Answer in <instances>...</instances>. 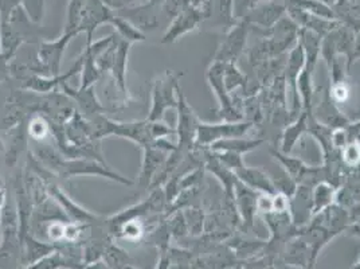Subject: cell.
I'll use <instances>...</instances> for the list:
<instances>
[{
  "mask_svg": "<svg viewBox=\"0 0 360 269\" xmlns=\"http://www.w3.org/2000/svg\"><path fill=\"white\" fill-rule=\"evenodd\" d=\"M285 4H290L295 7H299L304 11H308L314 15L321 16V18H327L335 20L333 11L327 3L320 1V0H284Z\"/></svg>",
  "mask_w": 360,
  "mask_h": 269,
  "instance_id": "29",
  "label": "cell"
},
{
  "mask_svg": "<svg viewBox=\"0 0 360 269\" xmlns=\"http://www.w3.org/2000/svg\"><path fill=\"white\" fill-rule=\"evenodd\" d=\"M224 70H225V63L212 61L206 72L207 84L218 101L217 116L222 121H229V123L242 121L243 120V113H242L243 99L238 96H233L227 92L225 82H224Z\"/></svg>",
  "mask_w": 360,
  "mask_h": 269,
  "instance_id": "3",
  "label": "cell"
},
{
  "mask_svg": "<svg viewBox=\"0 0 360 269\" xmlns=\"http://www.w3.org/2000/svg\"><path fill=\"white\" fill-rule=\"evenodd\" d=\"M355 269H360V260L358 261V264H356V267H355Z\"/></svg>",
  "mask_w": 360,
  "mask_h": 269,
  "instance_id": "46",
  "label": "cell"
},
{
  "mask_svg": "<svg viewBox=\"0 0 360 269\" xmlns=\"http://www.w3.org/2000/svg\"><path fill=\"white\" fill-rule=\"evenodd\" d=\"M168 155L169 152L160 150L155 146H148L143 149V165H141V171L139 174V180L136 182V184L140 189L143 190L150 189L152 182L165 165Z\"/></svg>",
  "mask_w": 360,
  "mask_h": 269,
  "instance_id": "16",
  "label": "cell"
},
{
  "mask_svg": "<svg viewBox=\"0 0 360 269\" xmlns=\"http://www.w3.org/2000/svg\"><path fill=\"white\" fill-rule=\"evenodd\" d=\"M131 46H132L131 44L122 41L116 34L115 41L97 58V68L101 72L103 77L109 75L110 80L119 87L121 93L129 101L134 100L127 84V69H128V57H129Z\"/></svg>",
  "mask_w": 360,
  "mask_h": 269,
  "instance_id": "2",
  "label": "cell"
},
{
  "mask_svg": "<svg viewBox=\"0 0 360 269\" xmlns=\"http://www.w3.org/2000/svg\"><path fill=\"white\" fill-rule=\"evenodd\" d=\"M269 1V0H233V11L237 20H242L253 7L259 3Z\"/></svg>",
  "mask_w": 360,
  "mask_h": 269,
  "instance_id": "37",
  "label": "cell"
},
{
  "mask_svg": "<svg viewBox=\"0 0 360 269\" xmlns=\"http://www.w3.org/2000/svg\"><path fill=\"white\" fill-rule=\"evenodd\" d=\"M234 174L245 186L250 187L257 193H265V194L277 193L269 174L259 167L242 165L237 171H234Z\"/></svg>",
  "mask_w": 360,
  "mask_h": 269,
  "instance_id": "18",
  "label": "cell"
},
{
  "mask_svg": "<svg viewBox=\"0 0 360 269\" xmlns=\"http://www.w3.org/2000/svg\"><path fill=\"white\" fill-rule=\"evenodd\" d=\"M224 82H225L226 89L233 94L234 92L246 89L248 78L246 75L242 73L240 68L237 66L236 62H229L225 63V70H224Z\"/></svg>",
  "mask_w": 360,
  "mask_h": 269,
  "instance_id": "27",
  "label": "cell"
},
{
  "mask_svg": "<svg viewBox=\"0 0 360 269\" xmlns=\"http://www.w3.org/2000/svg\"><path fill=\"white\" fill-rule=\"evenodd\" d=\"M307 131H308V113L302 111L297 119L288 124L283 130L280 151H283L284 154H292L295 146L300 140L301 136L307 134Z\"/></svg>",
  "mask_w": 360,
  "mask_h": 269,
  "instance_id": "23",
  "label": "cell"
},
{
  "mask_svg": "<svg viewBox=\"0 0 360 269\" xmlns=\"http://www.w3.org/2000/svg\"><path fill=\"white\" fill-rule=\"evenodd\" d=\"M349 142H351V137H349V132H348L347 127H345V128H333L332 130L330 143H332L333 150H343Z\"/></svg>",
  "mask_w": 360,
  "mask_h": 269,
  "instance_id": "38",
  "label": "cell"
},
{
  "mask_svg": "<svg viewBox=\"0 0 360 269\" xmlns=\"http://www.w3.org/2000/svg\"><path fill=\"white\" fill-rule=\"evenodd\" d=\"M10 65L11 61L7 60L1 53H0V85L8 78L10 75Z\"/></svg>",
  "mask_w": 360,
  "mask_h": 269,
  "instance_id": "41",
  "label": "cell"
},
{
  "mask_svg": "<svg viewBox=\"0 0 360 269\" xmlns=\"http://www.w3.org/2000/svg\"><path fill=\"white\" fill-rule=\"evenodd\" d=\"M110 25L116 29V34L120 37L121 39L131 45H134L136 42L146 41V34L143 31L139 30L129 20H127L121 15L115 14Z\"/></svg>",
  "mask_w": 360,
  "mask_h": 269,
  "instance_id": "26",
  "label": "cell"
},
{
  "mask_svg": "<svg viewBox=\"0 0 360 269\" xmlns=\"http://www.w3.org/2000/svg\"><path fill=\"white\" fill-rule=\"evenodd\" d=\"M148 3L150 4H155V6H160L165 3V0H148Z\"/></svg>",
  "mask_w": 360,
  "mask_h": 269,
  "instance_id": "43",
  "label": "cell"
},
{
  "mask_svg": "<svg viewBox=\"0 0 360 269\" xmlns=\"http://www.w3.org/2000/svg\"><path fill=\"white\" fill-rule=\"evenodd\" d=\"M338 186L328 180H320L312 187V211L314 215L321 213L335 204Z\"/></svg>",
  "mask_w": 360,
  "mask_h": 269,
  "instance_id": "25",
  "label": "cell"
},
{
  "mask_svg": "<svg viewBox=\"0 0 360 269\" xmlns=\"http://www.w3.org/2000/svg\"><path fill=\"white\" fill-rule=\"evenodd\" d=\"M46 0H22V8L34 25H39L45 15Z\"/></svg>",
  "mask_w": 360,
  "mask_h": 269,
  "instance_id": "33",
  "label": "cell"
},
{
  "mask_svg": "<svg viewBox=\"0 0 360 269\" xmlns=\"http://www.w3.org/2000/svg\"><path fill=\"white\" fill-rule=\"evenodd\" d=\"M27 121L29 119L22 121L20 124H18L13 130L7 131L8 132V143L6 150V165L8 167H15L19 156L23 154V151L27 149L29 142H30V136L27 131Z\"/></svg>",
  "mask_w": 360,
  "mask_h": 269,
  "instance_id": "19",
  "label": "cell"
},
{
  "mask_svg": "<svg viewBox=\"0 0 360 269\" xmlns=\"http://www.w3.org/2000/svg\"><path fill=\"white\" fill-rule=\"evenodd\" d=\"M178 125H176V134L178 143L176 147L181 150L191 152L195 149L196 132L200 120L196 116L194 109L188 104L181 88H178Z\"/></svg>",
  "mask_w": 360,
  "mask_h": 269,
  "instance_id": "9",
  "label": "cell"
},
{
  "mask_svg": "<svg viewBox=\"0 0 360 269\" xmlns=\"http://www.w3.org/2000/svg\"><path fill=\"white\" fill-rule=\"evenodd\" d=\"M295 154L296 158H299L304 163L309 167H321L324 165V154L317 143L314 136L307 134L301 136L300 140L295 146L292 154Z\"/></svg>",
  "mask_w": 360,
  "mask_h": 269,
  "instance_id": "20",
  "label": "cell"
},
{
  "mask_svg": "<svg viewBox=\"0 0 360 269\" xmlns=\"http://www.w3.org/2000/svg\"><path fill=\"white\" fill-rule=\"evenodd\" d=\"M311 113L320 124L327 125L330 128H345L351 124V120L348 119L342 112V109L332 101L328 89L323 92V96L319 100V103H314Z\"/></svg>",
  "mask_w": 360,
  "mask_h": 269,
  "instance_id": "15",
  "label": "cell"
},
{
  "mask_svg": "<svg viewBox=\"0 0 360 269\" xmlns=\"http://www.w3.org/2000/svg\"><path fill=\"white\" fill-rule=\"evenodd\" d=\"M352 1H360V0H352Z\"/></svg>",
  "mask_w": 360,
  "mask_h": 269,
  "instance_id": "49",
  "label": "cell"
},
{
  "mask_svg": "<svg viewBox=\"0 0 360 269\" xmlns=\"http://www.w3.org/2000/svg\"><path fill=\"white\" fill-rule=\"evenodd\" d=\"M78 34L63 32L60 38L54 41H41L37 51V58L30 66L31 72L37 75L56 77L60 75V65L68 45Z\"/></svg>",
  "mask_w": 360,
  "mask_h": 269,
  "instance_id": "4",
  "label": "cell"
},
{
  "mask_svg": "<svg viewBox=\"0 0 360 269\" xmlns=\"http://www.w3.org/2000/svg\"><path fill=\"white\" fill-rule=\"evenodd\" d=\"M4 147H6V144H4V142H3V139L0 136V151H4Z\"/></svg>",
  "mask_w": 360,
  "mask_h": 269,
  "instance_id": "44",
  "label": "cell"
},
{
  "mask_svg": "<svg viewBox=\"0 0 360 269\" xmlns=\"http://www.w3.org/2000/svg\"><path fill=\"white\" fill-rule=\"evenodd\" d=\"M0 29H1V19H0ZM0 53H1V47H0Z\"/></svg>",
  "mask_w": 360,
  "mask_h": 269,
  "instance_id": "48",
  "label": "cell"
},
{
  "mask_svg": "<svg viewBox=\"0 0 360 269\" xmlns=\"http://www.w3.org/2000/svg\"><path fill=\"white\" fill-rule=\"evenodd\" d=\"M340 158L343 165L352 170L360 168V142L358 139L351 140L343 150L340 151Z\"/></svg>",
  "mask_w": 360,
  "mask_h": 269,
  "instance_id": "32",
  "label": "cell"
},
{
  "mask_svg": "<svg viewBox=\"0 0 360 269\" xmlns=\"http://www.w3.org/2000/svg\"><path fill=\"white\" fill-rule=\"evenodd\" d=\"M249 35H250V27L243 20H240L234 27H231L226 34H224V38L218 46L212 61L222 62V63H229V62L237 63V61L240 60L245 53Z\"/></svg>",
  "mask_w": 360,
  "mask_h": 269,
  "instance_id": "10",
  "label": "cell"
},
{
  "mask_svg": "<svg viewBox=\"0 0 360 269\" xmlns=\"http://www.w3.org/2000/svg\"><path fill=\"white\" fill-rule=\"evenodd\" d=\"M198 7L202 15L200 29L226 34L240 22L234 16L233 0H206Z\"/></svg>",
  "mask_w": 360,
  "mask_h": 269,
  "instance_id": "7",
  "label": "cell"
},
{
  "mask_svg": "<svg viewBox=\"0 0 360 269\" xmlns=\"http://www.w3.org/2000/svg\"><path fill=\"white\" fill-rule=\"evenodd\" d=\"M255 127L253 123L242 120L237 123H199L196 132L195 147H210L212 143L225 139L234 137H245V134Z\"/></svg>",
  "mask_w": 360,
  "mask_h": 269,
  "instance_id": "6",
  "label": "cell"
},
{
  "mask_svg": "<svg viewBox=\"0 0 360 269\" xmlns=\"http://www.w3.org/2000/svg\"><path fill=\"white\" fill-rule=\"evenodd\" d=\"M88 0H70L68 6V14H66V25L63 32H75L79 35L78 27L81 23V18L84 14L85 6Z\"/></svg>",
  "mask_w": 360,
  "mask_h": 269,
  "instance_id": "30",
  "label": "cell"
},
{
  "mask_svg": "<svg viewBox=\"0 0 360 269\" xmlns=\"http://www.w3.org/2000/svg\"><path fill=\"white\" fill-rule=\"evenodd\" d=\"M3 186V180H1V177H0V187Z\"/></svg>",
  "mask_w": 360,
  "mask_h": 269,
  "instance_id": "47",
  "label": "cell"
},
{
  "mask_svg": "<svg viewBox=\"0 0 360 269\" xmlns=\"http://www.w3.org/2000/svg\"><path fill=\"white\" fill-rule=\"evenodd\" d=\"M321 37L314 31L300 29L299 31V42L302 46L305 54V68L315 72L316 65L320 60V49H321Z\"/></svg>",
  "mask_w": 360,
  "mask_h": 269,
  "instance_id": "24",
  "label": "cell"
},
{
  "mask_svg": "<svg viewBox=\"0 0 360 269\" xmlns=\"http://www.w3.org/2000/svg\"><path fill=\"white\" fill-rule=\"evenodd\" d=\"M27 131L32 142H46L51 136L50 121L44 115H31L27 121Z\"/></svg>",
  "mask_w": 360,
  "mask_h": 269,
  "instance_id": "28",
  "label": "cell"
},
{
  "mask_svg": "<svg viewBox=\"0 0 360 269\" xmlns=\"http://www.w3.org/2000/svg\"><path fill=\"white\" fill-rule=\"evenodd\" d=\"M273 211V194L259 193L257 198V213L264 215Z\"/></svg>",
  "mask_w": 360,
  "mask_h": 269,
  "instance_id": "39",
  "label": "cell"
},
{
  "mask_svg": "<svg viewBox=\"0 0 360 269\" xmlns=\"http://www.w3.org/2000/svg\"><path fill=\"white\" fill-rule=\"evenodd\" d=\"M330 99L335 104L338 105L342 109V105L348 104L351 97H352V90L349 84L345 81L342 82H336V84H330Z\"/></svg>",
  "mask_w": 360,
  "mask_h": 269,
  "instance_id": "34",
  "label": "cell"
},
{
  "mask_svg": "<svg viewBox=\"0 0 360 269\" xmlns=\"http://www.w3.org/2000/svg\"><path fill=\"white\" fill-rule=\"evenodd\" d=\"M289 214L292 217V223L297 227L302 229L312 221V187L308 184L300 183L296 187V192L289 198Z\"/></svg>",
  "mask_w": 360,
  "mask_h": 269,
  "instance_id": "13",
  "label": "cell"
},
{
  "mask_svg": "<svg viewBox=\"0 0 360 269\" xmlns=\"http://www.w3.org/2000/svg\"><path fill=\"white\" fill-rule=\"evenodd\" d=\"M214 154L221 161V163L226 165L229 170H231L233 173L237 171L242 165H245L243 156L240 154H234V152H214Z\"/></svg>",
  "mask_w": 360,
  "mask_h": 269,
  "instance_id": "36",
  "label": "cell"
},
{
  "mask_svg": "<svg viewBox=\"0 0 360 269\" xmlns=\"http://www.w3.org/2000/svg\"><path fill=\"white\" fill-rule=\"evenodd\" d=\"M183 214H184L188 229L195 234H200L205 227V223H206V215L203 213L202 205L198 204V205L184 208Z\"/></svg>",
  "mask_w": 360,
  "mask_h": 269,
  "instance_id": "31",
  "label": "cell"
},
{
  "mask_svg": "<svg viewBox=\"0 0 360 269\" xmlns=\"http://www.w3.org/2000/svg\"><path fill=\"white\" fill-rule=\"evenodd\" d=\"M191 6H194L193 0H165L162 4V11L172 20Z\"/></svg>",
  "mask_w": 360,
  "mask_h": 269,
  "instance_id": "35",
  "label": "cell"
},
{
  "mask_svg": "<svg viewBox=\"0 0 360 269\" xmlns=\"http://www.w3.org/2000/svg\"><path fill=\"white\" fill-rule=\"evenodd\" d=\"M35 150H30L39 163L49 170L58 180H73L81 177H101L105 180L117 182L124 186H135V180L124 177L109 168L106 163L86 159V158H65L56 147L45 142H34Z\"/></svg>",
  "mask_w": 360,
  "mask_h": 269,
  "instance_id": "1",
  "label": "cell"
},
{
  "mask_svg": "<svg viewBox=\"0 0 360 269\" xmlns=\"http://www.w3.org/2000/svg\"><path fill=\"white\" fill-rule=\"evenodd\" d=\"M258 194L250 187L245 186L242 182L237 180L234 186V194H233V201L236 205L237 213L242 220V224L245 227H252L255 223V217L258 214L257 213V198Z\"/></svg>",
  "mask_w": 360,
  "mask_h": 269,
  "instance_id": "17",
  "label": "cell"
},
{
  "mask_svg": "<svg viewBox=\"0 0 360 269\" xmlns=\"http://www.w3.org/2000/svg\"><path fill=\"white\" fill-rule=\"evenodd\" d=\"M286 15V6L284 0H269L257 4L246 15L243 22L250 27V32L257 35L270 30L283 16Z\"/></svg>",
  "mask_w": 360,
  "mask_h": 269,
  "instance_id": "8",
  "label": "cell"
},
{
  "mask_svg": "<svg viewBox=\"0 0 360 269\" xmlns=\"http://www.w3.org/2000/svg\"><path fill=\"white\" fill-rule=\"evenodd\" d=\"M113 16L115 11L110 10L101 0H88L78 27V32H85L88 38L86 45H90L93 42V35L100 26L105 23L110 25Z\"/></svg>",
  "mask_w": 360,
  "mask_h": 269,
  "instance_id": "12",
  "label": "cell"
},
{
  "mask_svg": "<svg viewBox=\"0 0 360 269\" xmlns=\"http://www.w3.org/2000/svg\"><path fill=\"white\" fill-rule=\"evenodd\" d=\"M60 89L75 103L77 111L86 120L93 119L98 115H105L106 112H109L105 105L98 99L96 87L75 89L68 82H63Z\"/></svg>",
  "mask_w": 360,
  "mask_h": 269,
  "instance_id": "11",
  "label": "cell"
},
{
  "mask_svg": "<svg viewBox=\"0 0 360 269\" xmlns=\"http://www.w3.org/2000/svg\"><path fill=\"white\" fill-rule=\"evenodd\" d=\"M360 60V31L355 34V41H354V47H352V53L349 60L347 61V72L348 75L351 73V69L354 66L355 62Z\"/></svg>",
  "mask_w": 360,
  "mask_h": 269,
  "instance_id": "40",
  "label": "cell"
},
{
  "mask_svg": "<svg viewBox=\"0 0 360 269\" xmlns=\"http://www.w3.org/2000/svg\"><path fill=\"white\" fill-rule=\"evenodd\" d=\"M8 198H10L8 192L6 190V187H4V186H1V187H0V210L3 209V208L6 206V204H7Z\"/></svg>",
  "mask_w": 360,
  "mask_h": 269,
  "instance_id": "42",
  "label": "cell"
},
{
  "mask_svg": "<svg viewBox=\"0 0 360 269\" xmlns=\"http://www.w3.org/2000/svg\"><path fill=\"white\" fill-rule=\"evenodd\" d=\"M203 1H206V0H193V4H194V6H199V4L203 3Z\"/></svg>",
  "mask_w": 360,
  "mask_h": 269,
  "instance_id": "45",
  "label": "cell"
},
{
  "mask_svg": "<svg viewBox=\"0 0 360 269\" xmlns=\"http://www.w3.org/2000/svg\"><path fill=\"white\" fill-rule=\"evenodd\" d=\"M266 142L264 137H257V139H249V137H234V139H225V140H218L211 144L210 149L212 152H234L245 155L248 152H252L259 146H262Z\"/></svg>",
  "mask_w": 360,
  "mask_h": 269,
  "instance_id": "22",
  "label": "cell"
},
{
  "mask_svg": "<svg viewBox=\"0 0 360 269\" xmlns=\"http://www.w3.org/2000/svg\"><path fill=\"white\" fill-rule=\"evenodd\" d=\"M200 23H202V15H200L199 7L191 6L190 8H187L186 11H183L181 14L171 20L160 42L165 45L174 44L183 35H186L191 31H195L196 29H200Z\"/></svg>",
  "mask_w": 360,
  "mask_h": 269,
  "instance_id": "14",
  "label": "cell"
},
{
  "mask_svg": "<svg viewBox=\"0 0 360 269\" xmlns=\"http://www.w3.org/2000/svg\"><path fill=\"white\" fill-rule=\"evenodd\" d=\"M330 8L336 22L351 29L355 34L360 31V1L335 0Z\"/></svg>",
  "mask_w": 360,
  "mask_h": 269,
  "instance_id": "21",
  "label": "cell"
},
{
  "mask_svg": "<svg viewBox=\"0 0 360 269\" xmlns=\"http://www.w3.org/2000/svg\"><path fill=\"white\" fill-rule=\"evenodd\" d=\"M179 75L172 70H167L153 81L152 105L147 120L159 121L165 118V111L178 106Z\"/></svg>",
  "mask_w": 360,
  "mask_h": 269,
  "instance_id": "5",
  "label": "cell"
}]
</instances>
